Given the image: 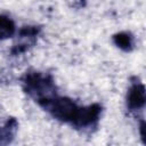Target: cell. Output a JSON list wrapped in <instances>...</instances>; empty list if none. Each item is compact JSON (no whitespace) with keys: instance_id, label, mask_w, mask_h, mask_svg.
<instances>
[{"instance_id":"cell-2","label":"cell","mask_w":146,"mask_h":146,"mask_svg":"<svg viewBox=\"0 0 146 146\" xmlns=\"http://www.w3.org/2000/svg\"><path fill=\"white\" fill-rule=\"evenodd\" d=\"M127 103L129 108L131 110H139L144 106L145 104V88L143 84H133L129 92H128V98Z\"/></svg>"},{"instance_id":"cell-3","label":"cell","mask_w":146,"mask_h":146,"mask_svg":"<svg viewBox=\"0 0 146 146\" xmlns=\"http://www.w3.org/2000/svg\"><path fill=\"white\" fill-rule=\"evenodd\" d=\"M15 32V25L10 18L0 15V40L11 36Z\"/></svg>"},{"instance_id":"cell-1","label":"cell","mask_w":146,"mask_h":146,"mask_svg":"<svg viewBox=\"0 0 146 146\" xmlns=\"http://www.w3.org/2000/svg\"><path fill=\"white\" fill-rule=\"evenodd\" d=\"M41 106L48 111L54 117L65 121V122H71L74 124L78 114L80 112L79 106H76L72 100L67 98H42L39 100Z\"/></svg>"},{"instance_id":"cell-4","label":"cell","mask_w":146,"mask_h":146,"mask_svg":"<svg viewBox=\"0 0 146 146\" xmlns=\"http://www.w3.org/2000/svg\"><path fill=\"white\" fill-rule=\"evenodd\" d=\"M114 41L115 43L124 49V50H130L131 47H132V36L128 33H119L114 36Z\"/></svg>"}]
</instances>
